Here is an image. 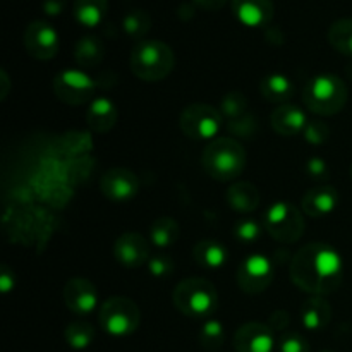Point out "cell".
<instances>
[{"label":"cell","instance_id":"cell-1","mask_svg":"<svg viewBox=\"0 0 352 352\" xmlns=\"http://www.w3.org/2000/svg\"><path fill=\"white\" fill-rule=\"evenodd\" d=\"M291 278L311 296L332 294L342 284V258L329 244H308L292 258Z\"/></svg>","mask_w":352,"mask_h":352},{"label":"cell","instance_id":"cell-2","mask_svg":"<svg viewBox=\"0 0 352 352\" xmlns=\"http://www.w3.org/2000/svg\"><path fill=\"white\" fill-rule=\"evenodd\" d=\"M201 164L215 181H232L246 167V151L234 138H215L203 151Z\"/></svg>","mask_w":352,"mask_h":352},{"label":"cell","instance_id":"cell-3","mask_svg":"<svg viewBox=\"0 0 352 352\" xmlns=\"http://www.w3.org/2000/svg\"><path fill=\"white\" fill-rule=\"evenodd\" d=\"M175 64L172 48L160 40H141L131 54V71L146 82H157L167 78Z\"/></svg>","mask_w":352,"mask_h":352},{"label":"cell","instance_id":"cell-4","mask_svg":"<svg viewBox=\"0 0 352 352\" xmlns=\"http://www.w3.org/2000/svg\"><path fill=\"white\" fill-rule=\"evenodd\" d=\"M172 298L175 308L189 318H206L219 308V292L206 278H184L177 284Z\"/></svg>","mask_w":352,"mask_h":352},{"label":"cell","instance_id":"cell-5","mask_svg":"<svg viewBox=\"0 0 352 352\" xmlns=\"http://www.w3.org/2000/svg\"><path fill=\"white\" fill-rule=\"evenodd\" d=\"M302 102L318 116H336L347 103V86L333 74H322L306 85Z\"/></svg>","mask_w":352,"mask_h":352},{"label":"cell","instance_id":"cell-6","mask_svg":"<svg viewBox=\"0 0 352 352\" xmlns=\"http://www.w3.org/2000/svg\"><path fill=\"white\" fill-rule=\"evenodd\" d=\"M100 327L113 337H126L136 332L141 322V311L129 298L116 296L107 299L98 311Z\"/></svg>","mask_w":352,"mask_h":352},{"label":"cell","instance_id":"cell-7","mask_svg":"<svg viewBox=\"0 0 352 352\" xmlns=\"http://www.w3.org/2000/svg\"><path fill=\"white\" fill-rule=\"evenodd\" d=\"M263 226L270 237L282 244L296 243L305 232V219L301 210L292 203H274L265 213Z\"/></svg>","mask_w":352,"mask_h":352},{"label":"cell","instance_id":"cell-8","mask_svg":"<svg viewBox=\"0 0 352 352\" xmlns=\"http://www.w3.org/2000/svg\"><path fill=\"white\" fill-rule=\"evenodd\" d=\"M179 127L192 140H215L222 127V112L206 103H192L182 110Z\"/></svg>","mask_w":352,"mask_h":352},{"label":"cell","instance_id":"cell-9","mask_svg":"<svg viewBox=\"0 0 352 352\" xmlns=\"http://www.w3.org/2000/svg\"><path fill=\"white\" fill-rule=\"evenodd\" d=\"M274 265L263 254H251L237 270V284L246 294H261L274 280Z\"/></svg>","mask_w":352,"mask_h":352},{"label":"cell","instance_id":"cell-10","mask_svg":"<svg viewBox=\"0 0 352 352\" xmlns=\"http://www.w3.org/2000/svg\"><path fill=\"white\" fill-rule=\"evenodd\" d=\"M95 82L79 69L64 71L54 79V91L58 100L69 105H82L95 95Z\"/></svg>","mask_w":352,"mask_h":352},{"label":"cell","instance_id":"cell-11","mask_svg":"<svg viewBox=\"0 0 352 352\" xmlns=\"http://www.w3.org/2000/svg\"><path fill=\"white\" fill-rule=\"evenodd\" d=\"M24 48L38 60H50L58 52V34L47 21H33L24 30Z\"/></svg>","mask_w":352,"mask_h":352},{"label":"cell","instance_id":"cell-12","mask_svg":"<svg viewBox=\"0 0 352 352\" xmlns=\"http://www.w3.org/2000/svg\"><path fill=\"white\" fill-rule=\"evenodd\" d=\"M100 189L103 196L112 201H127V199H133L140 191V179L129 168H110L102 177Z\"/></svg>","mask_w":352,"mask_h":352},{"label":"cell","instance_id":"cell-13","mask_svg":"<svg viewBox=\"0 0 352 352\" xmlns=\"http://www.w3.org/2000/svg\"><path fill=\"white\" fill-rule=\"evenodd\" d=\"M234 347L237 352H274V330L258 322L244 323L234 336Z\"/></svg>","mask_w":352,"mask_h":352},{"label":"cell","instance_id":"cell-14","mask_svg":"<svg viewBox=\"0 0 352 352\" xmlns=\"http://www.w3.org/2000/svg\"><path fill=\"white\" fill-rule=\"evenodd\" d=\"M64 301L76 315H91L98 305V291L86 278H71L64 287Z\"/></svg>","mask_w":352,"mask_h":352},{"label":"cell","instance_id":"cell-15","mask_svg":"<svg viewBox=\"0 0 352 352\" xmlns=\"http://www.w3.org/2000/svg\"><path fill=\"white\" fill-rule=\"evenodd\" d=\"M113 254L120 265L136 268L150 261V244L141 234L126 232L116 241Z\"/></svg>","mask_w":352,"mask_h":352},{"label":"cell","instance_id":"cell-16","mask_svg":"<svg viewBox=\"0 0 352 352\" xmlns=\"http://www.w3.org/2000/svg\"><path fill=\"white\" fill-rule=\"evenodd\" d=\"M232 14L248 28L267 26L275 14L272 0H232Z\"/></svg>","mask_w":352,"mask_h":352},{"label":"cell","instance_id":"cell-17","mask_svg":"<svg viewBox=\"0 0 352 352\" xmlns=\"http://www.w3.org/2000/svg\"><path fill=\"white\" fill-rule=\"evenodd\" d=\"M339 205V192L333 186H318L305 192L301 199L302 212L311 219H322Z\"/></svg>","mask_w":352,"mask_h":352},{"label":"cell","instance_id":"cell-18","mask_svg":"<svg viewBox=\"0 0 352 352\" xmlns=\"http://www.w3.org/2000/svg\"><path fill=\"white\" fill-rule=\"evenodd\" d=\"M272 127L280 136H298L308 126L306 113L296 105H280L270 116Z\"/></svg>","mask_w":352,"mask_h":352},{"label":"cell","instance_id":"cell-19","mask_svg":"<svg viewBox=\"0 0 352 352\" xmlns=\"http://www.w3.org/2000/svg\"><path fill=\"white\" fill-rule=\"evenodd\" d=\"M301 322L311 332H318L332 322V306L323 296H311L301 306Z\"/></svg>","mask_w":352,"mask_h":352},{"label":"cell","instance_id":"cell-20","mask_svg":"<svg viewBox=\"0 0 352 352\" xmlns=\"http://www.w3.org/2000/svg\"><path fill=\"white\" fill-rule=\"evenodd\" d=\"M117 109L113 105L112 100L109 98H95L89 105L88 112H86V122H88L89 129L95 133H109L117 122Z\"/></svg>","mask_w":352,"mask_h":352},{"label":"cell","instance_id":"cell-21","mask_svg":"<svg viewBox=\"0 0 352 352\" xmlns=\"http://www.w3.org/2000/svg\"><path fill=\"white\" fill-rule=\"evenodd\" d=\"M260 191L256 186L248 181L234 182L227 191V203L230 205V208L239 213L254 212L260 206Z\"/></svg>","mask_w":352,"mask_h":352},{"label":"cell","instance_id":"cell-22","mask_svg":"<svg viewBox=\"0 0 352 352\" xmlns=\"http://www.w3.org/2000/svg\"><path fill=\"white\" fill-rule=\"evenodd\" d=\"M227 256H229L227 248L222 243H217V241L212 239L201 241L192 250L195 261L201 268H206V270H217V268L223 267L227 261Z\"/></svg>","mask_w":352,"mask_h":352},{"label":"cell","instance_id":"cell-23","mask_svg":"<svg viewBox=\"0 0 352 352\" xmlns=\"http://www.w3.org/2000/svg\"><path fill=\"white\" fill-rule=\"evenodd\" d=\"M103 57H105V47H103L100 38L88 34L76 43L74 58L76 64L81 69L96 67L103 60Z\"/></svg>","mask_w":352,"mask_h":352},{"label":"cell","instance_id":"cell-24","mask_svg":"<svg viewBox=\"0 0 352 352\" xmlns=\"http://www.w3.org/2000/svg\"><path fill=\"white\" fill-rule=\"evenodd\" d=\"M260 91L268 102L284 103L294 95V85L287 76L270 74L260 82Z\"/></svg>","mask_w":352,"mask_h":352},{"label":"cell","instance_id":"cell-25","mask_svg":"<svg viewBox=\"0 0 352 352\" xmlns=\"http://www.w3.org/2000/svg\"><path fill=\"white\" fill-rule=\"evenodd\" d=\"M109 0H74V17L86 28L98 26L107 16Z\"/></svg>","mask_w":352,"mask_h":352},{"label":"cell","instance_id":"cell-26","mask_svg":"<svg viewBox=\"0 0 352 352\" xmlns=\"http://www.w3.org/2000/svg\"><path fill=\"white\" fill-rule=\"evenodd\" d=\"M181 237V227L172 217H160L150 227L151 244L160 250L174 246Z\"/></svg>","mask_w":352,"mask_h":352},{"label":"cell","instance_id":"cell-27","mask_svg":"<svg viewBox=\"0 0 352 352\" xmlns=\"http://www.w3.org/2000/svg\"><path fill=\"white\" fill-rule=\"evenodd\" d=\"M329 41L337 52L352 57V17L337 19L330 26Z\"/></svg>","mask_w":352,"mask_h":352},{"label":"cell","instance_id":"cell-28","mask_svg":"<svg viewBox=\"0 0 352 352\" xmlns=\"http://www.w3.org/2000/svg\"><path fill=\"white\" fill-rule=\"evenodd\" d=\"M65 340L76 351H82L95 340V329L88 322H74L65 329Z\"/></svg>","mask_w":352,"mask_h":352},{"label":"cell","instance_id":"cell-29","mask_svg":"<svg viewBox=\"0 0 352 352\" xmlns=\"http://www.w3.org/2000/svg\"><path fill=\"white\" fill-rule=\"evenodd\" d=\"M151 28V17L150 14L144 12V10L136 9L127 12L122 17V30L126 31L127 36L134 38V40H141L144 34L150 31Z\"/></svg>","mask_w":352,"mask_h":352},{"label":"cell","instance_id":"cell-30","mask_svg":"<svg viewBox=\"0 0 352 352\" xmlns=\"http://www.w3.org/2000/svg\"><path fill=\"white\" fill-rule=\"evenodd\" d=\"M223 340H226V330H223V325L219 320H208V322L201 327L199 342H201V346L205 347V349H220V347L223 346Z\"/></svg>","mask_w":352,"mask_h":352},{"label":"cell","instance_id":"cell-31","mask_svg":"<svg viewBox=\"0 0 352 352\" xmlns=\"http://www.w3.org/2000/svg\"><path fill=\"white\" fill-rule=\"evenodd\" d=\"M248 109V98L241 91H230L220 102V112L222 116L229 117L230 120L239 119L244 116Z\"/></svg>","mask_w":352,"mask_h":352},{"label":"cell","instance_id":"cell-32","mask_svg":"<svg viewBox=\"0 0 352 352\" xmlns=\"http://www.w3.org/2000/svg\"><path fill=\"white\" fill-rule=\"evenodd\" d=\"M260 223L254 222V220L251 219L241 220V222H237L236 227H234V236H236V239L241 241V243H254V241L260 237Z\"/></svg>","mask_w":352,"mask_h":352},{"label":"cell","instance_id":"cell-33","mask_svg":"<svg viewBox=\"0 0 352 352\" xmlns=\"http://www.w3.org/2000/svg\"><path fill=\"white\" fill-rule=\"evenodd\" d=\"M305 138L308 143L311 144H322L325 143L330 138V127L327 126L322 120H316V122H308L305 129Z\"/></svg>","mask_w":352,"mask_h":352},{"label":"cell","instance_id":"cell-34","mask_svg":"<svg viewBox=\"0 0 352 352\" xmlns=\"http://www.w3.org/2000/svg\"><path fill=\"white\" fill-rule=\"evenodd\" d=\"M229 129L230 133L237 134V136L241 138H248V136H254V133H256V120H254L253 116H243L239 117V119H234L230 120L229 124Z\"/></svg>","mask_w":352,"mask_h":352},{"label":"cell","instance_id":"cell-35","mask_svg":"<svg viewBox=\"0 0 352 352\" xmlns=\"http://www.w3.org/2000/svg\"><path fill=\"white\" fill-rule=\"evenodd\" d=\"M280 352H309V344L299 333H285L280 339Z\"/></svg>","mask_w":352,"mask_h":352},{"label":"cell","instance_id":"cell-36","mask_svg":"<svg viewBox=\"0 0 352 352\" xmlns=\"http://www.w3.org/2000/svg\"><path fill=\"white\" fill-rule=\"evenodd\" d=\"M148 270H150V274L153 275V277H168V275L172 274V270H174V261H172L170 256H155V258H150V261H148Z\"/></svg>","mask_w":352,"mask_h":352},{"label":"cell","instance_id":"cell-37","mask_svg":"<svg viewBox=\"0 0 352 352\" xmlns=\"http://www.w3.org/2000/svg\"><path fill=\"white\" fill-rule=\"evenodd\" d=\"M306 172L311 179H325L329 174V167H327L325 160L322 158H311L306 164Z\"/></svg>","mask_w":352,"mask_h":352},{"label":"cell","instance_id":"cell-38","mask_svg":"<svg viewBox=\"0 0 352 352\" xmlns=\"http://www.w3.org/2000/svg\"><path fill=\"white\" fill-rule=\"evenodd\" d=\"M289 323H291V316H289L287 311H275L272 313L267 325L275 332V330H285L289 327Z\"/></svg>","mask_w":352,"mask_h":352},{"label":"cell","instance_id":"cell-39","mask_svg":"<svg viewBox=\"0 0 352 352\" xmlns=\"http://www.w3.org/2000/svg\"><path fill=\"white\" fill-rule=\"evenodd\" d=\"M67 6V0H41V9L47 16H58Z\"/></svg>","mask_w":352,"mask_h":352},{"label":"cell","instance_id":"cell-40","mask_svg":"<svg viewBox=\"0 0 352 352\" xmlns=\"http://www.w3.org/2000/svg\"><path fill=\"white\" fill-rule=\"evenodd\" d=\"M0 287L3 292L10 291L14 287V275L7 267L0 268Z\"/></svg>","mask_w":352,"mask_h":352},{"label":"cell","instance_id":"cell-41","mask_svg":"<svg viewBox=\"0 0 352 352\" xmlns=\"http://www.w3.org/2000/svg\"><path fill=\"white\" fill-rule=\"evenodd\" d=\"M192 3H195V6H198L199 9L219 10L226 6L227 0H192Z\"/></svg>","mask_w":352,"mask_h":352},{"label":"cell","instance_id":"cell-42","mask_svg":"<svg viewBox=\"0 0 352 352\" xmlns=\"http://www.w3.org/2000/svg\"><path fill=\"white\" fill-rule=\"evenodd\" d=\"M351 177H352V165H351Z\"/></svg>","mask_w":352,"mask_h":352}]
</instances>
